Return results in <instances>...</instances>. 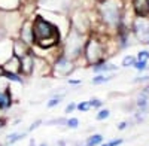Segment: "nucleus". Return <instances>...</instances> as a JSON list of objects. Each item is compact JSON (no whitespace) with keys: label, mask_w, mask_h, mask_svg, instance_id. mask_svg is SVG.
Returning a JSON list of instances; mask_svg holds the SVG:
<instances>
[{"label":"nucleus","mask_w":149,"mask_h":146,"mask_svg":"<svg viewBox=\"0 0 149 146\" xmlns=\"http://www.w3.org/2000/svg\"><path fill=\"white\" fill-rule=\"evenodd\" d=\"M33 34H34V40L37 42V45L43 48V49L54 46L60 38L58 29L42 17H36L34 26H33Z\"/></svg>","instance_id":"1"},{"label":"nucleus","mask_w":149,"mask_h":146,"mask_svg":"<svg viewBox=\"0 0 149 146\" xmlns=\"http://www.w3.org/2000/svg\"><path fill=\"white\" fill-rule=\"evenodd\" d=\"M84 54H85V60L93 66L98 61H103V54L104 52H103V46L100 45V42L95 40V39H91L85 45Z\"/></svg>","instance_id":"2"},{"label":"nucleus","mask_w":149,"mask_h":146,"mask_svg":"<svg viewBox=\"0 0 149 146\" xmlns=\"http://www.w3.org/2000/svg\"><path fill=\"white\" fill-rule=\"evenodd\" d=\"M102 17L104 19L106 24H109V26L115 27L119 24L121 21V14H119V8L116 3L113 2H106L103 6H102Z\"/></svg>","instance_id":"3"},{"label":"nucleus","mask_w":149,"mask_h":146,"mask_svg":"<svg viewBox=\"0 0 149 146\" xmlns=\"http://www.w3.org/2000/svg\"><path fill=\"white\" fill-rule=\"evenodd\" d=\"M55 76H60V78H66L69 75H72V72L74 70V64L72 61V58L63 55L60 57L57 61L54 63V67H52Z\"/></svg>","instance_id":"4"},{"label":"nucleus","mask_w":149,"mask_h":146,"mask_svg":"<svg viewBox=\"0 0 149 146\" xmlns=\"http://www.w3.org/2000/svg\"><path fill=\"white\" fill-rule=\"evenodd\" d=\"M133 30H134V34L137 36V39L148 42V38H149V17H137L134 19Z\"/></svg>","instance_id":"5"},{"label":"nucleus","mask_w":149,"mask_h":146,"mask_svg":"<svg viewBox=\"0 0 149 146\" xmlns=\"http://www.w3.org/2000/svg\"><path fill=\"white\" fill-rule=\"evenodd\" d=\"M34 73V57L29 52L21 58V75H33Z\"/></svg>","instance_id":"6"},{"label":"nucleus","mask_w":149,"mask_h":146,"mask_svg":"<svg viewBox=\"0 0 149 146\" xmlns=\"http://www.w3.org/2000/svg\"><path fill=\"white\" fill-rule=\"evenodd\" d=\"M133 9L137 17H149V0H133Z\"/></svg>","instance_id":"7"},{"label":"nucleus","mask_w":149,"mask_h":146,"mask_svg":"<svg viewBox=\"0 0 149 146\" xmlns=\"http://www.w3.org/2000/svg\"><path fill=\"white\" fill-rule=\"evenodd\" d=\"M5 72H10V73H19L21 75V58L17 55H12L8 61L3 64Z\"/></svg>","instance_id":"8"},{"label":"nucleus","mask_w":149,"mask_h":146,"mask_svg":"<svg viewBox=\"0 0 149 146\" xmlns=\"http://www.w3.org/2000/svg\"><path fill=\"white\" fill-rule=\"evenodd\" d=\"M94 73H97V75H103L104 72H115L118 70V66L116 64H112V63H107V61H98L95 64L91 66Z\"/></svg>","instance_id":"9"},{"label":"nucleus","mask_w":149,"mask_h":146,"mask_svg":"<svg viewBox=\"0 0 149 146\" xmlns=\"http://www.w3.org/2000/svg\"><path fill=\"white\" fill-rule=\"evenodd\" d=\"M21 39L24 43H33L34 42V34H33V27L26 24L22 27V31H21Z\"/></svg>","instance_id":"10"},{"label":"nucleus","mask_w":149,"mask_h":146,"mask_svg":"<svg viewBox=\"0 0 149 146\" xmlns=\"http://www.w3.org/2000/svg\"><path fill=\"white\" fill-rule=\"evenodd\" d=\"M12 104V97H10V91H0V111L10 107Z\"/></svg>","instance_id":"11"},{"label":"nucleus","mask_w":149,"mask_h":146,"mask_svg":"<svg viewBox=\"0 0 149 146\" xmlns=\"http://www.w3.org/2000/svg\"><path fill=\"white\" fill-rule=\"evenodd\" d=\"M103 142V136L102 134H93V136H90L88 139H86V146H98Z\"/></svg>","instance_id":"12"},{"label":"nucleus","mask_w":149,"mask_h":146,"mask_svg":"<svg viewBox=\"0 0 149 146\" xmlns=\"http://www.w3.org/2000/svg\"><path fill=\"white\" fill-rule=\"evenodd\" d=\"M26 136H27V133H21V134L12 133V134H8V136H6V142H8V145H14V143H17L18 140L24 139Z\"/></svg>","instance_id":"13"},{"label":"nucleus","mask_w":149,"mask_h":146,"mask_svg":"<svg viewBox=\"0 0 149 146\" xmlns=\"http://www.w3.org/2000/svg\"><path fill=\"white\" fill-rule=\"evenodd\" d=\"M110 79H113V75H107V76H104V75H95V76L91 79V82H93L94 85H100V83L109 82Z\"/></svg>","instance_id":"14"},{"label":"nucleus","mask_w":149,"mask_h":146,"mask_svg":"<svg viewBox=\"0 0 149 146\" xmlns=\"http://www.w3.org/2000/svg\"><path fill=\"white\" fill-rule=\"evenodd\" d=\"M5 78L9 82H17V83H24V79L19 76V73H10V72H5Z\"/></svg>","instance_id":"15"},{"label":"nucleus","mask_w":149,"mask_h":146,"mask_svg":"<svg viewBox=\"0 0 149 146\" xmlns=\"http://www.w3.org/2000/svg\"><path fill=\"white\" fill-rule=\"evenodd\" d=\"M63 99H64L63 95H54V97H51V99L48 100L46 106H48V107H55L57 104H60L61 102H63Z\"/></svg>","instance_id":"16"},{"label":"nucleus","mask_w":149,"mask_h":146,"mask_svg":"<svg viewBox=\"0 0 149 146\" xmlns=\"http://www.w3.org/2000/svg\"><path fill=\"white\" fill-rule=\"evenodd\" d=\"M109 115H110L109 109H100V111L97 112V115H95V119L97 121H103V119H107Z\"/></svg>","instance_id":"17"},{"label":"nucleus","mask_w":149,"mask_h":146,"mask_svg":"<svg viewBox=\"0 0 149 146\" xmlns=\"http://www.w3.org/2000/svg\"><path fill=\"white\" fill-rule=\"evenodd\" d=\"M91 107H93V106H91V102H90V100H88V102H81V103H78L76 111H79V112H88Z\"/></svg>","instance_id":"18"},{"label":"nucleus","mask_w":149,"mask_h":146,"mask_svg":"<svg viewBox=\"0 0 149 146\" xmlns=\"http://www.w3.org/2000/svg\"><path fill=\"white\" fill-rule=\"evenodd\" d=\"M136 61H137V58H136V57H133V55H127L125 58H124L122 60V67H133V64L136 63Z\"/></svg>","instance_id":"19"},{"label":"nucleus","mask_w":149,"mask_h":146,"mask_svg":"<svg viewBox=\"0 0 149 146\" xmlns=\"http://www.w3.org/2000/svg\"><path fill=\"white\" fill-rule=\"evenodd\" d=\"M136 58H137V61H145V63H148V61H149V51H148V49L140 51Z\"/></svg>","instance_id":"20"},{"label":"nucleus","mask_w":149,"mask_h":146,"mask_svg":"<svg viewBox=\"0 0 149 146\" xmlns=\"http://www.w3.org/2000/svg\"><path fill=\"white\" fill-rule=\"evenodd\" d=\"M46 124H48V125H67V119H64V118H58V119L48 121Z\"/></svg>","instance_id":"21"},{"label":"nucleus","mask_w":149,"mask_h":146,"mask_svg":"<svg viewBox=\"0 0 149 146\" xmlns=\"http://www.w3.org/2000/svg\"><path fill=\"white\" fill-rule=\"evenodd\" d=\"M133 67L137 72H143V70H148V63H145V61H136L133 64Z\"/></svg>","instance_id":"22"},{"label":"nucleus","mask_w":149,"mask_h":146,"mask_svg":"<svg viewBox=\"0 0 149 146\" xmlns=\"http://www.w3.org/2000/svg\"><path fill=\"white\" fill-rule=\"evenodd\" d=\"M66 127H69V128H78L79 127V119L78 118H70V119H67V125Z\"/></svg>","instance_id":"23"},{"label":"nucleus","mask_w":149,"mask_h":146,"mask_svg":"<svg viewBox=\"0 0 149 146\" xmlns=\"http://www.w3.org/2000/svg\"><path fill=\"white\" fill-rule=\"evenodd\" d=\"M76 107H78V104L72 102V103H69V104L66 106V109H64V112H66V113H72L73 111H76Z\"/></svg>","instance_id":"24"},{"label":"nucleus","mask_w":149,"mask_h":146,"mask_svg":"<svg viewBox=\"0 0 149 146\" xmlns=\"http://www.w3.org/2000/svg\"><path fill=\"white\" fill-rule=\"evenodd\" d=\"M90 102H91V106H93L94 109H100L102 104H103V102H102V100H98V99H91Z\"/></svg>","instance_id":"25"},{"label":"nucleus","mask_w":149,"mask_h":146,"mask_svg":"<svg viewBox=\"0 0 149 146\" xmlns=\"http://www.w3.org/2000/svg\"><path fill=\"white\" fill-rule=\"evenodd\" d=\"M136 83H145V82H149V75H145V76H137L134 79Z\"/></svg>","instance_id":"26"},{"label":"nucleus","mask_w":149,"mask_h":146,"mask_svg":"<svg viewBox=\"0 0 149 146\" xmlns=\"http://www.w3.org/2000/svg\"><path fill=\"white\" fill-rule=\"evenodd\" d=\"M42 124H43V122H42L40 119H37V121H34V122H33V124H31V125L29 127V131H33V130H36L37 127H40Z\"/></svg>","instance_id":"27"},{"label":"nucleus","mask_w":149,"mask_h":146,"mask_svg":"<svg viewBox=\"0 0 149 146\" xmlns=\"http://www.w3.org/2000/svg\"><path fill=\"white\" fill-rule=\"evenodd\" d=\"M124 143V139H115V140H110L107 145L109 146H119V145H122Z\"/></svg>","instance_id":"28"},{"label":"nucleus","mask_w":149,"mask_h":146,"mask_svg":"<svg viewBox=\"0 0 149 146\" xmlns=\"http://www.w3.org/2000/svg\"><path fill=\"white\" fill-rule=\"evenodd\" d=\"M128 125H130V124L125 122V121H124V122H119V124H118V130H125Z\"/></svg>","instance_id":"29"},{"label":"nucleus","mask_w":149,"mask_h":146,"mask_svg":"<svg viewBox=\"0 0 149 146\" xmlns=\"http://www.w3.org/2000/svg\"><path fill=\"white\" fill-rule=\"evenodd\" d=\"M81 79H69V85H79Z\"/></svg>","instance_id":"30"},{"label":"nucleus","mask_w":149,"mask_h":146,"mask_svg":"<svg viewBox=\"0 0 149 146\" xmlns=\"http://www.w3.org/2000/svg\"><path fill=\"white\" fill-rule=\"evenodd\" d=\"M57 145H58V146H66V140H58Z\"/></svg>","instance_id":"31"},{"label":"nucleus","mask_w":149,"mask_h":146,"mask_svg":"<svg viewBox=\"0 0 149 146\" xmlns=\"http://www.w3.org/2000/svg\"><path fill=\"white\" fill-rule=\"evenodd\" d=\"M5 75V69H3V66H0V78H2Z\"/></svg>","instance_id":"32"},{"label":"nucleus","mask_w":149,"mask_h":146,"mask_svg":"<svg viewBox=\"0 0 149 146\" xmlns=\"http://www.w3.org/2000/svg\"><path fill=\"white\" fill-rule=\"evenodd\" d=\"M30 146H34V139H30Z\"/></svg>","instance_id":"33"},{"label":"nucleus","mask_w":149,"mask_h":146,"mask_svg":"<svg viewBox=\"0 0 149 146\" xmlns=\"http://www.w3.org/2000/svg\"><path fill=\"white\" fill-rule=\"evenodd\" d=\"M40 146H48V145L46 143H40Z\"/></svg>","instance_id":"34"},{"label":"nucleus","mask_w":149,"mask_h":146,"mask_svg":"<svg viewBox=\"0 0 149 146\" xmlns=\"http://www.w3.org/2000/svg\"><path fill=\"white\" fill-rule=\"evenodd\" d=\"M148 70H149V64H148Z\"/></svg>","instance_id":"35"}]
</instances>
